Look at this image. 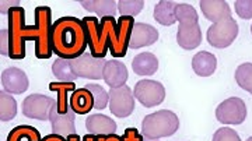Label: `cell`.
<instances>
[{
  "label": "cell",
  "mask_w": 252,
  "mask_h": 141,
  "mask_svg": "<svg viewBox=\"0 0 252 141\" xmlns=\"http://www.w3.org/2000/svg\"><path fill=\"white\" fill-rule=\"evenodd\" d=\"M76 113L73 112L70 108L67 113H59L56 111V105L54 106L52 112H51V124H52V130L55 134H61L63 137H67L70 134H76V124H74V119H76Z\"/></svg>",
  "instance_id": "e0dca14e"
},
{
  "label": "cell",
  "mask_w": 252,
  "mask_h": 141,
  "mask_svg": "<svg viewBox=\"0 0 252 141\" xmlns=\"http://www.w3.org/2000/svg\"><path fill=\"white\" fill-rule=\"evenodd\" d=\"M51 41L52 51L55 55H58V57L66 60L80 57L89 46L83 20L70 16L58 18L52 27Z\"/></svg>",
  "instance_id": "6da1fadb"
},
{
  "label": "cell",
  "mask_w": 252,
  "mask_h": 141,
  "mask_svg": "<svg viewBox=\"0 0 252 141\" xmlns=\"http://www.w3.org/2000/svg\"><path fill=\"white\" fill-rule=\"evenodd\" d=\"M132 69L139 76H153L158 70V59L152 52L139 53L132 60Z\"/></svg>",
  "instance_id": "603a6c76"
},
{
  "label": "cell",
  "mask_w": 252,
  "mask_h": 141,
  "mask_svg": "<svg viewBox=\"0 0 252 141\" xmlns=\"http://www.w3.org/2000/svg\"><path fill=\"white\" fill-rule=\"evenodd\" d=\"M72 67L79 79L101 80L105 67V59H97L91 53H84L80 57L73 59Z\"/></svg>",
  "instance_id": "4fadbf2b"
},
{
  "label": "cell",
  "mask_w": 252,
  "mask_h": 141,
  "mask_svg": "<svg viewBox=\"0 0 252 141\" xmlns=\"http://www.w3.org/2000/svg\"><path fill=\"white\" fill-rule=\"evenodd\" d=\"M238 35V24L234 18H227L207 28L206 38L209 45L217 49H224L235 41Z\"/></svg>",
  "instance_id": "52a82bcc"
},
{
  "label": "cell",
  "mask_w": 252,
  "mask_h": 141,
  "mask_svg": "<svg viewBox=\"0 0 252 141\" xmlns=\"http://www.w3.org/2000/svg\"><path fill=\"white\" fill-rule=\"evenodd\" d=\"M42 141H67V139L61 136V134H55V133H52V134H48L45 137H42Z\"/></svg>",
  "instance_id": "8d00e7d4"
},
{
  "label": "cell",
  "mask_w": 252,
  "mask_h": 141,
  "mask_svg": "<svg viewBox=\"0 0 252 141\" xmlns=\"http://www.w3.org/2000/svg\"><path fill=\"white\" fill-rule=\"evenodd\" d=\"M234 7L238 17L244 20L252 18V0H237L234 3Z\"/></svg>",
  "instance_id": "d6a6232c"
},
{
  "label": "cell",
  "mask_w": 252,
  "mask_h": 141,
  "mask_svg": "<svg viewBox=\"0 0 252 141\" xmlns=\"http://www.w3.org/2000/svg\"><path fill=\"white\" fill-rule=\"evenodd\" d=\"M95 141H124L122 136H118L117 133L108 136H95Z\"/></svg>",
  "instance_id": "d590c367"
},
{
  "label": "cell",
  "mask_w": 252,
  "mask_h": 141,
  "mask_svg": "<svg viewBox=\"0 0 252 141\" xmlns=\"http://www.w3.org/2000/svg\"><path fill=\"white\" fill-rule=\"evenodd\" d=\"M52 73L56 79L59 80L61 83H74L76 80L79 79L76 76V73L73 70L72 62L66 60L62 57H58L52 64Z\"/></svg>",
  "instance_id": "4316f807"
},
{
  "label": "cell",
  "mask_w": 252,
  "mask_h": 141,
  "mask_svg": "<svg viewBox=\"0 0 252 141\" xmlns=\"http://www.w3.org/2000/svg\"><path fill=\"white\" fill-rule=\"evenodd\" d=\"M177 21L180 23L177 32V42L185 51L196 49L202 42V31L199 27V17L196 10L188 3H178Z\"/></svg>",
  "instance_id": "277c9868"
},
{
  "label": "cell",
  "mask_w": 252,
  "mask_h": 141,
  "mask_svg": "<svg viewBox=\"0 0 252 141\" xmlns=\"http://www.w3.org/2000/svg\"><path fill=\"white\" fill-rule=\"evenodd\" d=\"M216 117L223 124H241L247 117V106L241 98H228L216 108Z\"/></svg>",
  "instance_id": "7c38bea8"
},
{
  "label": "cell",
  "mask_w": 252,
  "mask_h": 141,
  "mask_svg": "<svg viewBox=\"0 0 252 141\" xmlns=\"http://www.w3.org/2000/svg\"><path fill=\"white\" fill-rule=\"evenodd\" d=\"M213 141H241L238 133L230 127H220L213 134Z\"/></svg>",
  "instance_id": "1f68e13d"
},
{
  "label": "cell",
  "mask_w": 252,
  "mask_h": 141,
  "mask_svg": "<svg viewBox=\"0 0 252 141\" xmlns=\"http://www.w3.org/2000/svg\"><path fill=\"white\" fill-rule=\"evenodd\" d=\"M66 139H67V141H83V139H81L80 136H77V134H70Z\"/></svg>",
  "instance_id": "74e56055"
},
{
  "label": "cell",
  "mask_w": 252,
  "mask_h": 141,
  "mask_svg": "<svg viewBox=\"0 0 252 141\" xmlns=\"http://www.w3.org/2000/svg\"><path fill=\"white\" fill-rule=\"evenodd\" d=\"M7 31H9V57L21 60L26 57L27 41L35 42V28L26 24V11L20 6H14L7 11Z\"/></svg>",
  "instance_id": "7a4b0ae2"
},
{
  "label": "cell",
  "mask_w": 252,
  "mask_h": 141,
  "mask_svg": "<svg viewBox=\"0 0 252 141\" xmlns=\"http://www.w3.org/2000/svg\"><path fill=\"white\" fill-rule=\"evenodd\" d=\"M1 87L9 94H24L30 87L28 76L17 67H9L1 73Z\"/></svg>",
  "instance_id": "5bb4252c"
},
{
  "label": "cell",
  "mask_w": 252,
  "mask_h": 141,
  "mask_svg": "<svg viewBox=\"0 0 252 141\" xmlns=\"http://www.w3.org/2000/svg\"><path fill=\"white\" fill-rule=\"evenodd\" d=\"M49 89L58 94L56 99V111L59 113H67L70 109V95L76 91V84L74 83H61L55 81L49 84Z\"/></svg>",
  "instance_id": "ffe728a7"
},
{
  "label": "cell",
  "mask_w": 252,
  "mask_h": 141,
  "mask_svg": "<svg viewBox=\"0 0 252 141\" xmlns=\"http://www.w3.org/2000/svg\"><path fill=\"white\" fill-rule=\"evenodd\" d=\"M17 116V101L7 91L0 92V120L10 122Z\"/></svg>",
  "instance_id": "83f0119b"
},
{
  "label": "cell",
  "mask_w": 252,
  "mask_h": 141,
  "mask_svg": "<svg viewBox=\"0 0 252 141\" xmlns=\"http://www.w3.org/2000/svg\"><path fill=\"white\" fill-rule=\"evenodd\" d=\"M149 141H157V140H149Z\"/></svg>",
  "instance_id": "60d3db41"
},
{
  "label": "cell",
  "mask_w": 252,
  "mask_h": 141,
  "mask_svg": "<svg viewBox=\"0 0 252 141\" xmlns=\"http://www.w3.org/2000/svg\"><path fill=\"white\" fill-rule=\"evenodd\" d=\"M83 26L86 28L87 42H89L91 55L97 59H104L107 56V52L109 51V46L107 35L99 26L98 18L84 17L83 18Z\"/></svg>",
  "instance_id": "9c48e42d"
},
{
  "label": "cell",
  "mask_w": 252,
  "mask_h": 141,
  "mask_svg": "<svg viewBox=\"0 0 252 141\" xmlns=\"http://www.w3.org/2000/svg\"><path fill=\"white\" fill-rule=\"evenodd\" d=\"M157 41H158V31L150 24L139 23L133 27L129 48L130 49H139V48H144V46L156 44Z\"/></svg>",
  "instance_id": "9a60e30c"
},
{
  "label": "cell",
  "mask_w": 252,
  "mask_h": 141,
  "mask_svg": "<svg viewBox=\"0 0 252 141\" xmlns=\"http://www.w3.org/2000/svg\"><path fill=\"white\" fill-rule=\"evenodd\" d=\"M122 139L124 141H144L143 134L135 127H127L125 133L122 134Z\"/></svg>",
  "instance_id": "836d02e7"
},
{
  "label": "cell",
  "mask_w": 252,
  "mask_h": 141,
  "mask_svg": "<svg viewBox=\"0 0 252 141\" xmlns=\"http://www.w3.org/2000/svg\"><path fill=\"white\" fill-rule=\"evenodd\" d=\"M247 141H252V137H250V139H248V140Z\"/></svg>",
  "instance_id": "ab89813d"
},
{
  "label": "cell",
  "mask_w": 252,
  "mask_h": 141,
  "mask_svg": "<svg viewBox=\"0 0 252 141\" xmlns=\"http://www.w3.org/2000/svg\"><path fill=\"white\" fill-rule=\"evenodd\" d=\"M94 106H95V102H94L93 92L86 87L77 88L70 95V108L76 115H87Z\"/></svg>",
  "instance_id": "44dd1931"
},
{
  "label": "cell",
  "mask_w": 252,
  "mask_h": 141,
  "mask_svg": "<svg viewBox=\"0 0 252 141\" xmlns=\"http://www.w3.org/2000/svg\"><path fill=\"white\" fill-rule=\"evenodd\" d=\"M102 80L107 83L109 88H119L125 85L127 81V69L122 62L119 60H107L104 73H102Z\"/></svg>",
  "instance_id": "2e32d148"
},
{
  "label": "cell",
  "mask_w": 252,
  "mask_h": 141,
  "mask_svg": "<svg viewBox=\"0 0 252 141\" xmlns=\"http://www.w3.org/2000/svg\"><path fill=\"white\" fill-rule=\"evenodd\" d=\"M144 7L143 0H121L118 1V10L121 16L135 17Z\"/></svg>",
  "instance_id": "f546056e"
},
{
  "label": "cell",
  "mask_w": 252,
  "mask_h": 141,
  "mask_svg": "<svg viewBox=\"0 0 252 141\" xmlns=\"http://www.w3.org/2000/svg\"><path fill=\"white\" fill-rule=\"evenodd\" d=\"M81 7L95 13L98 17H114L117 14V1L114 0H81Z\"/></svg>",
  "instance_id": "d4e9b609"
},
{
  "label": "cell",
  "mask_w": 252,
  "mask_h": 141,
  "mask_svg": "<svg viewBox=\"0 0 252 141\" xmlns=\"http://www.w3.org/2000/svg\"><path fill=\"white\" fill-rule=\"evenodd\" d=\"M180 127V119L172 111H157L144 116L142 122V134L147 140H158L175 134Z\"/></svg>",
  "instance_id": "5b68a950"
},
{
  "label": "cell",
  "mask_w": 252,
  "mask_h": 141,
  "mask_svg": "<svg viewBox=\"0 0 252 141\" xmlns=\"http://www.w3.org/2000/svg\"><path fill=\"white\" fill-rule=\"evenodd\" d=\"M192 69L199 77H210L217 69V59L210 52L202 51L192 57Z\"/></svg>",
  "instance_id": "7402d4cb"
},
{
  "label": "cell",
  "mask_w": 252,
  "mask_h": 141,
  "mask_svg": "<svg viewBox=\"0 0 252 141\" xmlns=\"http://www.w3.org/2000/svg\"><path fill=\"white\" fill-rule=\"evenodd\" d=\"M251 34H252V26H251Z\"/></svg>",
  "instance_id": "b9f144b4"
},
{
  "label": "cell",
  "mask_w": 252,
  "mask_h": 141,
  "mask_svg": "<svg viewBox=\"0 0 252 141\" xmlns=\"http://www.w3.org/2000/svg\"><path fill=\"white\" fill-rule=\"evenodd\" d=\"M200 9L203 16L210 20L213 24L231 18V10L228 3L224 0H202Z\"/></svg>",
  "instance_id": "ac0fdd59"
},
{
  "label": "cell",
  "mask_w": 252,
  "mask_h": 141,
  "mask_svg": "<svg viewBox=\"0 0 252 141\" xmlns=\"http://www.w3.org/2000/svg\"><path fill=\"white\" fill-rule=\"evenodd\" d=\"M56 105L54 99L44 94H31L21 104L23 115L28 119H34L39 122H46L51 117V112Z\"/></svg>",
  "instance_id": "ba28073f"
},
{
  "label": "cell",
  "mask_w": 252,
  "mask_h": 141,
  "mask_svg": "<svg viewBox=\"0 0 252 141\" xmlns=\"http://www.w3.org/2000/svg\"><path fill=\"white\" fill-rule=\"evenodd\" d=\"M87 89H90L94 97V102H95V109H105L107 105H109V94L102 88L98 84H87L84 85Z\"/></svg>",
  "instance_id": "4dcf8cb0"
},
{
  "label": "cell",
  "mask_w": 252,
  "mask_h": 141,
  "mask_svg": "<svg viewBox=\"0 0 252 141\" xmlns=\"http://www.w3.org/2000/svg\"><path fill=\"white\" fill-rule=\"evenodd\" d=\"M237 84L252 95V63H243L235 70Z\"/></svg>",
  "instance_id": "f1b7e54d"
},
{
  "label": "cell",
  "mask_w": 252,
  "mask_h": 141,
  "mask_svg": "<svg viewBox=\"0 0 252 141\" xmlns=\"http://www.w3.org/2000/svg\"><path fill=\"white\" fill-rule=\"evenodd\" d=\"M6 141H42V137L34 126L20 124L10 130Z\"/></svg>",
  "instance_id": "484cf974"
},
{
  "label": "cell",
  "mask_w": 252,
  "mask_h": 141,
  "mask_svg": "<svg viewBox=\"0 0 252 141\" xmlns=\"http://www.w3.org/2000/svg\"><path fill=\"white\" fill-rule=\"evenodd\" d=\"M109 111L112 115L119 119H124L132 115L135 109V95L127 85L119 88L109 89Z\"/></svg>",
  "instance_id": "8fae6325"
},
{
  "label": "cell",
  "mask_w": 252,
  "mask_h": 141,
  "mask_svg": "<svg viewBox=\"0 0 252 141\" xmlns=\"http://www.w3.org/2000/svg\"><path fill=\"white\" fill-rule=\"evenodd\" d=\"M86 127L90 132V134H94V136H108V134L115 133L117 123L109 116L95 113V115H90L86 119Z\"/></svg>",
  "instance_id": "d6986e66"
},
{
  "label": "cell",
  "mask_w": 252,
  "mask_h": 141,
  "mask_svg": "<svg viewBox=\"0 0 252 141\" xmlns=\"http://www.w3.org/2000/svg\"><path fill=\"white\" fill-rule=\"evenodd\" d=\"M99 26L107 35L111 55L118 59L125 57L135 27V18L121 16L117 21L115 17H104L101 18Z\"/></svg>",
  "instance_id": "3957f363"
},
{
  "label": "cell",
  "mask_w": 252,
  "mask_h": 141,
  "mask_svg": "<svg viewBox=\"0 0 252 141\" xmlns=\"http://www.w3.org/2000/svg\"><path fill=\"white\" fill-rule=\"evenodd\" d=\"M83 141H95V136L94 134H86L83 137Z\"/></svg>",
  "instance_id": "f35d334b"
},
{
  "label": "cell",
  "mask_w": 252,
  "mask_h": 141,
  "mask_svg": "<svg viewBox=\"0 0 252 141\" xmlns=\"http://www.w3.org/2000/svg\"><path fill=\"white\" fill-rule=\"evenodd\" d=\"M135 98L144 108H154L161 105L165 99V88L161 83L154 80H140L133 89Z\"/></svg>",
  "instance_id": "30bf717a"
},
{
  "label": "cell",
  "mask_w": 252,
  "mask_h": 141,
  "mask_svg": "<svg viewBox=\"0 0 252 141\" xmlns=\"http://www.w3.org/2000/svg\"><path fill=\"white\" fill-rule=\"evenodd\" d=\"M10 42H9V31L1 29V55H9Z\"/></svg>",
  "instance_id": "e575fe53"
},
{
  "label": "cell",
  "mask_w": 252,
  "mask_h": 141,
  "mask_svg": "<svg viewBox=\"0 0 252 141\" xmlns=\"http://www.w3.org/2000/svg\"><path fill=\"white\" fill-rule=\"evenodd\" d=\"M177 6L178 3L175 1H170V0H161L156 4L154 7V20L164 27H170L177 23Z\"/></svg>",
  "instance_id": "cb8c5ba5"
},
{
  "label": "cell",
  "mask_w": 252,
  "mask_h": 141,
  "mask_svg": "<svg viewBox=\"0 0 252 141\" xmlns=\"http://www.w3.org/2000/svg\"><path fill=\"white\" fill-rule=\"evenodd\" d=\"M35 23L32 24L35 28V56L41 60L49 59L52 56V10L48 6H38L34 11Z\"/></svg>",
  "instance_id": "8992f818"
}]
</instances>
